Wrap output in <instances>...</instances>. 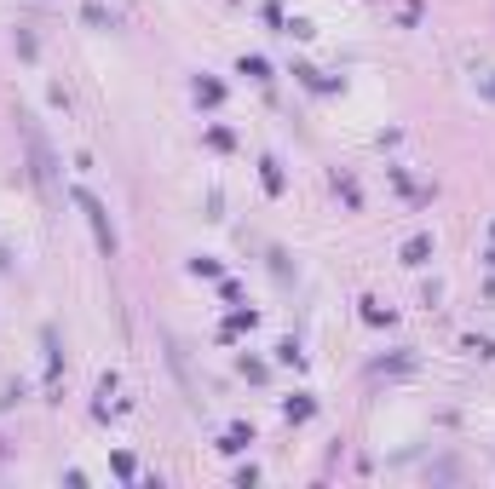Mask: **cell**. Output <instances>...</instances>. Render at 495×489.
Returning <instances> with one entry per match:
<instances>
[{"instance_id": "1", "label": "cell", "mask_w": 495, "mask_h": 489, "mask_svg": "<svg viewBox=\"0 0 495 489\" xmlns=\"http://www.w3.org/2000/svg\"><path fill=\"white\" fill-rule=\"evenodd\" d=\"M76 202H81V213H87V219H93V237H98V248L104 253H116V230H109V213H104V202H98V196H76Z\"/></svg>"}, {"instance_id": "3", "label": "cell", "mask_w": 495, "mask_h": 489, "mask_svg": "<svg viewBox=\"0 0 495 489\" xmlns=\"http://www.w3.org/2000/svg\"><path fill=\"white\" fill-rule=\"evenodd\" d=\"M427 253H432V242H427V237H415L409 248H403V260H409V265H420V260H427Z\"/></svg>"}, {"instance_id": "2", "label": "cell", "mask_w": 495, "mask_h": 489, "mask_svg": "<svg viewBox=\"0 0 495 489\" xmlns=\"http://www.w3.org/2000/svg\"><path fill=\"white\" fill-rule=\"evenodd\" d=\"M24 121V138H29V161H35V178H41V185H52V156H46V138L35 133V121L29 116H17Z\"/></svg>"}]
</instances>
